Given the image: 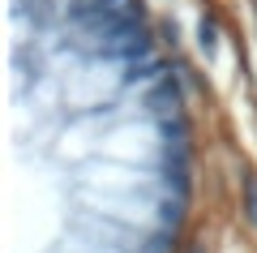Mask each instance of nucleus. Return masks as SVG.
Listing matches in <instances>:
<instances>
[{
	"instance_id": "f257e3e1",
	"label": "nucleus",
	"mask_w": 257,
	"mask_h": 253,
	"mask_svg": "<svg viewBox=\"0 0 257 253\" xmlns=\"http://www.w3.org/2000/svg\"><path fill=\"white\" fill-rule=\"evenodd\" d=\"M197 35H202V52H206V56H214V43H219V30H214V18H202V30H197Z\"/></svg>"
},
{
	"instance_id": "f03ea898",
	"label": "nucleus",
	"mask_w": 257,
	"mask_h": 253,
	"mask_svg": "<svg viewBox=\"0 0 257 253\" xmlns=\"http://www.w3.org/2000/svg\"><path fill=\"white\" fill-rule=\"evenodd\" d=\"M244 210H248V223H257V181L244 176Z\"/></svg>"
}]
</instances>
